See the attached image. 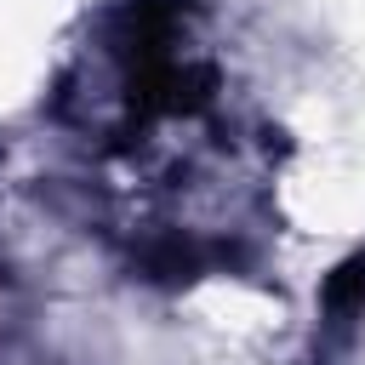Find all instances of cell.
<instances>
[{"label": "cell", "instance_id": "6da1fadb", "mask_svg": "<svg viewBox=\"0 0 365 365\" xmlns=\"http://www.w3.org/2000/svg\"><path fill=\"white\" fill-rule=\"evenodd\" d=\"M365 308V251H354L331 279H325V314L331 319H348Z\"/></svg>", "mask_w": 365, "mask_h": 365}]
</instances>
